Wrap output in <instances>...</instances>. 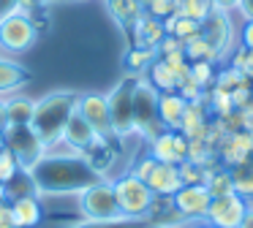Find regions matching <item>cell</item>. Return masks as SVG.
I'll use <instances>...</instances> for the list:
<instances>
[{"label": "cell", "mask_w": 253, "mask_h": 228, "mask_svg": "<svg viewBox=\"0 0 253 228\" xmlns=\"http://www.w3.org/2000/svg\"><path fill=\"white\" fill-rule=\"evenodd\" d=\"M210 130V109L207 103H188L180 122V133L185 139H204Z\"/></svg>", "instance_id": "cell-14"}, {"label": "cell", "mask_w": 253, "mask_h": 228, "mask_svg": "<svg viewBox=\"0 0 253 228\" xmlns=\"http://www.w3.org/2000/svg\"><path fill=\"white\" fill-rule=\"evenodd\" d=\"M77 112L87 119V125L98 136H104V139H112V136H115V128H112L109 95H104V92H79Z\"/></svg>", "instance_id": "cell-7"}, {"label": "cell", "mask_w": 253, "mask_h": 228, "mask_svg": "<svg viewBox=\"0 0 253 228\" xmlns=\"http://www.w3.org/2000/svg\"><path fill=\"white\" fill-rule=\"evenodd\" d=\"M133 84H136V81H123V84L109 95L115 136L133 133Z\"/></svg>", "instance_id": "cell-10"}, {"label": "cell", "mask_w": 253, "mask_h": 228, "mask_svg": "<svg viewBox=\"0 0 253 228\" xmlns=\"http://www.w3.org/2000/svg\"><path fill=\"white\" fill-rule=\"evenodd\" d=\"M188 228H215V226H210V223H204V220H193Z\"/></svg>", "instance_id": "cell-37"}, {"label": "cell", "mask_w": 253, "mask_h": 228, "mask_svg": "<svg viewBox=\"0 0 253 228\" xmlns=\"http://www.w3.org/2000/svg\"><path fill=\"white\" fill-rule=\"evenodd\" d=\"M240 84H248V76L242 74V71L231 68V65L229 68H220L218 74H215V81H212V87H220V90H226V92H231Z\"/></svg>", "instance_id": "cell-27"}, {"label": "cell", "mask_w": 253, "mask_h": 228, "mask_svg": "<svg viewBox=\"0 0 253 228\" xmlns=\"http://www.w3.org/2000/svg\"><path fill=\"white\" fill-rule=\"evenodd\" d=\"M177 8V0H147L144 3V14L155 16V19H166V16H171Z\"/></svg>", "instance_id": "cell-30"}, {"label": "cell", "mask_w": 253, "mask_h": 228, "mask_svg": "<svg viewBox=\"0 0 253 228\" xmlns=\"http://www.w3.org/2000/svg\"><path fill=\"white\" fill-rule=\"evenodd\" d=\"M237 25L234 19H231L229 11H215L207 16V19L202 22V36L210 41V46L215 49V54H218V60H226L231 54V49H234L237 43Z\"/></svg>", "instance_id": "cell-6"}, {"label": "cell", "mask_w": 253, "mask_h": 228, "mask_svg": "<svg viewBox=\"0 0 253 228\" xmlns=\"http://www.w3.org/2000/svg\"><path fill=\"white\" fill-rule=\"evenodd\" d=\"M210 3H212L215 11H229V14H234L237 8V0H210Z\"/></svg>", "instance_id": "cell-35"}, {"label": "cell", "mask_w": 253, "mask_h": 228, "mask_svg": "<svg viewBox=\"0 0 253 228\" xmlns=\"http://www.w3.org/2000/svg\"><path fill=\"white\" fill-rule=\"evenodd\" d=\"M0 228H14V226H0Z\"/></svg>", "instance_id": "cell-39"}, {"label": "cell", "mask_w": 253, "mask_h": 228, "mask_svg": "<svg viewBox=\"0 0 253 228\" xmlns=\"http://www.w3.org/2000/svg\"><path fill=\"white\" fill-rule=\"evenodd\" d=\"M185 60L188 63H196V60H207V63H218V54L210 46V41L199 33V36L188 38L185 41Z\"/></svg>", "instance_id": "cell-21"}, {"label": "cell", "mask_w": 253, "mask_h": 228, "mask_svg": "<svg viewBox=\"0 0 253 228\" xmlns=\"http://www.w3.org/2000/svg\"><path fill=\"white\" fill-rule=\"evenodd\" d=\"M33 109H36V101L25 95H11L6 101V122L11 125H30L33 119Z\"/></svg>", "instance_id": "cell-19"}, {"label": "cell", "mask_w": 253, "mask_h": 228, "mask_svg": "<svg viewBox=\"0 0 253 228\" xmlns=\"http://www.w3.org/2000/svg\"><path fill=\"white\" fill-rule=\"evenodd\" d=\"M39 41V27L30 14H11L0 19V49L6 54L30 52Z\"/></svg>", "instance_id": "cell-5"}, {"label": "cell", "mask_w": 253, "mask_h": 228, "mask_svg": "<svg viewBox=\"0 0 253 228\" xmlns=\"http://www.w3.org/2000/svg\"><path fill=\"white\" fill-rule=\"evenodd\" d=\"M19 3H22V0H0V19H3V16L17 14V11H19Z\"/></svg>", "instance_id": "cell-33"}, {"label": "cell", "mask_w": 253, "mask_h": 228, "mask_svg": "<svg viewBox=\"0 0 253 228\" xmlns=\"http://www.w3.org/2000/svg\"><path fill=\"white\" fill-rule=\"evenodd\" d=\"M8 206H11V226L14 228H36L41 223V217H44L41 201L36 198L33 193L8 201Z\"/></svg>", "instance_id": "cell-13"}, {"label": "cell", "mask_w": 253, "mask_h": 228, "mask_svg": "<svg viewBox=\"0 0 253 228\" xmlns=\"http://www.w3.org/2000/svg\"><path fill=\"white\" fill-rule=\"evenodd\" d=\"M112 190H115L117 206H120V212L126 215V220H139V217L150 215L155 193L136 177V174L128 171L126 177L115 179V182H112Z\"/></svg>", "instance_id": "cell-3"}, {"label": "cell", "mask_w": 253, "mask_h": 228, "mask_svg": "<svg viewBox=\"0 0 253 228\" xmlns=\"http://www.w3.org/2000/svg\"><path fill=\"white\" fill-rule=\"evenodd\" d=\"M210 190L204 185H182L174 195H171V204H174L177 215L185 217V220H204L210 209Z\"/></svg>", "instance_id": "cell-9"}, {"label": "cell", "mask_w": 253, "mask_h": 228, "mask_svg": "<svg viewBox=\"0 0 253 228\" xmlns=\"http://www.w3.org/2000/svg\"><path fill=\"white\" fill-rule=\"evenodd\" d=\"M234 14H240V16H242V22L253 19V0H237Z\"/></svg>", "instance_id": "cell-32"}, {"label": "cell", "mask_w": 253, "mask_h": 228, "mask_svg": "<svg viewBox=\"0 0 253 228\" xmlns=\"http://www.w3.org/2000/svg\"><path fill=\"white\" fill-rule=\"evenodd\" d=\"M180 177H182V185H204L207 179V166H196L191 160H182L180 163Z\"/></svg>", "instance_id": "cell-29"}, {"label": "cell", "mask_w": 253, "mask_h": 228, "mask_svg": "<svg viewBox=\"0 0 253 228\" xmlns=\"http://www.w3.org/2000/svg\"><path fill=\"white\" fill-rule=\"evenodd\" d=\"M158 60V52L155 49H144V46H136V49H131L128 52V57H126V65L131 71H147L150 65Z\"/></svg>", "instance_id": "cell-28"}, {"label": "cell", "mask_w": 253, "mask_h": 228, "mask_svg": "<svg viewBox=\"0 0 253 228\" xmlns=\"http://www.w3.org/2000/svg\"><path fill=\"white\" fill-rule=\"evenodd\" d=\"M231 177H234V190L242 195V198L251 201L253 198V160L245 163V166L231 168Z\"/></svg>", "instance_id": "cell-24"}, {"label": "cell", "mask_w": 253, "mask_h": 228, "mask_svg": "<svg viewBox=\"0 0 253 228\" xmlns=\"http://www.w3.org/2000/svg\"><path fill=\"white\" fill-rule=\"evenodd\" d=\"M63 139L68 141V144H74V147H79V150H87L90 144H93L95 139H98V133H95L93 128L87 125V119L82 117V114L74 109L71 112V117L66 119V125H63Z\"/></svg>", "instance_id": "cell-15"}, {"label": "cell", "mask_w": 253, "mask_h": 228, "mask_svg": "<svg viewBox=\"0 0 253 228\" xmlns=\"http://www.w3.org/2000/svg\"><path fill=\"white\" fill-rule=\"evenodd\" d=\"M77 98H79L77 92L57 90V92H49L46 98H41V101H36L30 128H33V133L39 136L44 144L60 139L63 125H66V119L71 117V112L77 109Z\"/></svg>", "instance_id": "cell-1"}, {"label": "cell", "mask_w": 253, "mask_h": 228, "mask_svg": "<svg viewBox=\"0 0 253 228\" xmlns=\"http://www.w3.org/2000/svg\"><path fill=\"white\" fill-rule=\"evenodd\" d=\"M245 212H248V198H242L237 190H231V193L215 195V198L210 201L204 223H210V226H215V228H237L240 220L245 217Z\"/></svg>", "instance_id": "cell-8"}, {"label": "cell", "mask_w": 253, "mask_h": 228, "mask_svg": "<svg viewBox=\"0 0 253 228\" xmlns=\"http://www.w3.org/2000/svg\"><path fill=\"white\" fill-rule=\"evenodd\" d=\"M147 81H150V84H153L158 92H174V90H177L174 68H171V65H166L161 57L147 68Z\"/></svg>", "instance_id": "cell-18"}, {"label": "cell", "mask_w": 253, "mask_h": 228, "mask_svg": "<svg viewBox=\"0 0 253 228\" xmlns=\"http://www.w3.org/2000/svg\"><path fill=\"white\" fill-rule=\"evenodd\" d=\"M77 204H79V215L87 223H123L126 220V215L117 206L112 182H106V179H95L93 185L79 190Z\"/></svg>", "instance_id": "cell-2"}, {"label": "cell", "mask_w": 253, "mask_h": 228, "mask_svg": "<svg viewBox=\"0 0 253 228\" xmlns=\"http://www.w3.org/2000/svg\"><path fill=\"white\" fill-rule=\"evenodd\" d=\"M215 63H207V60H196V63H191V74H188V81H193L196 87H202V90H210L215 81Z\"/></svg>", "instance_id": "cell-23"}, {"label": "cell", "mask_w": 253, "mask_h": 228, "mask_svg": "<svg viewBox=\"0 0 253 228\" xmlns=\"http://www.w3.org/2000/svg\"><path fill=\"white\" fill-rule=\"evenodd\" d=\"M28 81V71L22 63L11 57V54H0V95L3 92H14Z\"/></svg>", "instance_id": "cell-17"}, {"label": "cell", "mask_w": 253, "mask_h": 228, "mask_svg": "<svg viewBox=\"0 0 253 228\" xmlns=\"http://www.w3.org/2000/svg\"><path fill=\"white\" fill-rule=\"evenodd\" d=\"M6 147V136H3V128H0V150Z\"/></svg>", "instance_id": "cell-38"}, {"label": "cell", "mask_w": 253, "mask_h": 228, "mask_svg": "<svg viewBox=\"0 0 253 228\" xmlns=\"http://www.w3.org/2000/svg\"><path fill=\"white\" fill-rule=\"evenodd\" d=\"M240 46H245V49L253 52V19L242 22V27H240Z\"/></svg>", "instance_id": "cell-31"}, {"label": "cell", "mask_w": 253, "mask_h": 228, "mask_svg": "<svg viewBox=\"0 0 253 228\" xmlns=\"http://www.w3.org/2000/svg\"><path fill=\"white\" fill-rule=\"evenodd\" d=\"M237 228H253V201H248V212H245V217L240 220Z\"/></svg>", "instance_id": "cell-36"}, {"label": "cell", "mask_w": 253, "mask_h": 228, "mask_svg": "<svg viewBox=\"0 0 253 228\" xmlns=\"http://www.w3.org/2000/svg\"><path fill=\"white\" fill-rule=\"evenodd\" d=\"M109 8H112V14H115L117 19L131 22V25L144 14V8L136 3V0H109Z\"/></svg>", "instance_id": "cell-25"}, {"label": "cell", "mask_w": 253, "mask_h": 228, "mask_svg": "<svg viewBox=\"0 0 253 228\" xmlns=\"http://www.w3.org/2000/svg\"><path fill=\"white\" fill-rule=\"evenodd\" d=\"M153 228H161V226H153Z\"/></svg>", "instance_id": "cell-40"}, {"label": "cell", "mask_w": 253, "mask_h": 228, "mask_svg": "<svg viewBox=\"0 0 253 228\" xmlns=\"http://www.w3.org/2000/svg\"><path fill=\"white\" fill-rule=\"evenodd\" d=\"M164 27H166V36H174V38H180V41H188V38L202 33V25H199V22L188 19V16H174V14L164 19Z\"/></svg>", "instance_id": "cell-20"}, {"label": "cell", "mask_w": 253, "mask_h": 228, "mask_svg": "<svg viewBox=\"0 0 253 228\" xmlns=\"http://www.w3.org/2000/svg\"><path fill=\"white\" fill-rule=\"evenodd\" d=\"M0 226H11V206L6 198H0Z\"/></svg>", "instance_id": "cell-34"}, {"label": "cell", "mask_w": 253, "mask_h": 228, "mask_svg": "<svg viewBox=\"0 0 253 228\" xmlns=\"http://www.w3.org/2000/svg\"><path fill=\"white\" fill-rule=\"evenodd\" d=\"M188 109V101L180 92H158V103H155V114H158V122L166 130H180L182 114Z\"/></svg>", "instance_id": "cell-12"}, {"label": "cell", "mask_w": 253, "mask_h": 228, "mask_svg": "<svg viewBox=\"0 0 253 228\" xmlns=\"http://www.w3.org/2000/svg\"><path fill=\"white\" fill-rule=\"evenodd\" d=\"M131 174H136L139 179H142L144 185H147L150 190H153L155 195H174L177 190L182 188V177H180V166H174V163H161L155 160L153 155H144L136 160V166L131 168Z\"/></svg>", "instance_id": "cell-4"}, {"label": "cell", "mask_w": 253, "mask_h": 228, "mask_svg": "<svg viewBox=\"0 0 253 228\" xmlns=\"http://www.w3.org/2000/svg\"><path fill=\"white\" fill-rule=\"evenodd\" d=\"M133 36H136V46L158 49V43L164 41V36H166L164 19H155V16H150V14H142L136 22H133Z\"/></svg>", "instance_id": "cell-16"}, {"label": "cell", "mask_w": 253, "mask_h": 228, "mask_svg": "<svg viewBox=\"0 0 253 228\" xmlns=\"http://www.w3.org/2000/svg\"><path fill=\"white\" fill-rule=\"evenodd\" d=\"M147 144H150V155L161 163H174V166H180L188 157V139L180 130H161Z\"/></svg>", "instance_id": "cell-11"}, {"label": "cell", "mask_w": 253, "mask_h": 228, "mask_svg": "<svg viewBox=\"0 0 253 228\" xmlns=\"http://www.w3.org/2000/svg\"><path fill=\"white\" fill-rule=\"evenodd\" d=\"M177 14L188 16V19L202 25V22L212 14V3H210V0H177Z\"/></svg>", "instance_id": "cell-22"}, {"label": "cell", "mask_w": 253, "mask_h": 228, "mask_svg": "<svg viewBox=\"0 0 253 228\" xmlns=\"http://www.w3.org/2000/svg\"><path fill=\"white\" fill-rule=\"evenodd\" d=\"M19 171H22V166H19L17 155H14L8 147H3V150H0V188L11 182Z\"/></svg>", "instance_id": "cell-26"}]
</instances>
